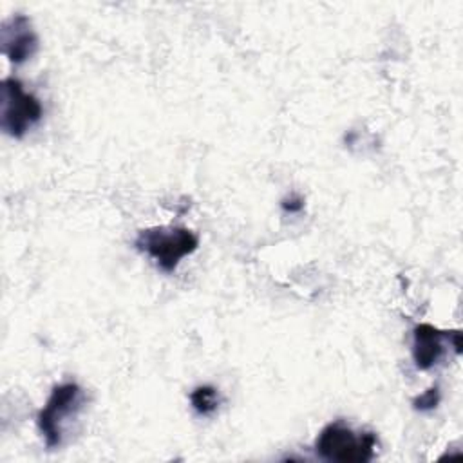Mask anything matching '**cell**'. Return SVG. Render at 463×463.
<instances>
[{
  "instance_id": "obj_1",
  "label": "cell",
  "mask_w": 463,
  "mask_h": 463,
  "mask_svg": "<svg viewBox=\"0 0 463 463\" xmlns=\"http://www.w3.org/2000/svg\"><path fill=\"white\" fill-rule=\"evenodd\" d=\"M378 439L371 430L356 432L342 420H335L322 427L315 438V454L326 461L336 463H365L374 458Z\"/></svg>"
},
{
  "instance_id": "obj_2",
  "label": "cell",
  "mask_w": 463,
  "mask_h": 463,
  "mask_svg": "<svg viewBox=\"0 0 463 463\" xmlns=\"http://www.w3.org/2000/svg\"><path fill=\"white\" fill-rule=\"evenodd\" d=\"M134 246L137 251L148 255L161 271L172 273L181 259L197 250L199 239L184 226H152L137 232Z\"/></svg>"
},
{
  "instance_id": "obj_3",
  "label": "cell",
  "mask_w": 463,
  "mask_h": 463,
  "mask_svg": "<svg viewBox=\"0 0 463 463\" xmlns=\"http://www.w3.org/2000/svg\"><path fill=\"white\" fill-rule=\"evenodd\" d=\"M85 403V392L76 382H63L52 387L47 402L36 414L38 430L47 449H58L63 443L65 429Z\"/></svg>"
},
{
  "instance_id": "obj_4",
  "label": "cell",
  "mask_w": 463,
  "mask_h": 463,
  "mask_svg": "<svg viewBox=\"0 0 463 463\" xmlns=\"http://www.w3.org/2000/svg\"><path fill=\"white\" fill-rule=\"evenodd\" d=\"M0 98V127L14 139H22L43 116L40 99L33 92H27L18 78L9 76L2 80Z\"/></svg>"
},
{
  "instance_id": "obj_5",
  "label": "cell",
  "mask_w": 463,
  "mask_h": 463,
  "mask_svg": "<svg viewBox=\"0 0 463 463\" xmlns=\"http://www.w3.org/2000/svg\"><path fill=\"white\" fill-rule=\"evenodd\" d=\"M447 344L454 347L456 353H461L459 331H441L432 324L421 322L412 329V362L418 371H429L441 362L447 353Z\"/></svg>"
},
{
  "instance_id": "obj_6",
  "label": "cell",
  "mask_w": 463,
  "mask_h": 463,
  "mask_svg": "<svg viewBox=\"0 0 463 463\" xmlns=\"http://www.w3.org/2000/svg\"><path fill=\"white\" fill-rule=\"evenodd\" d=\"M0 43L5 58L14 65H22L36 54L40 42L31 20L25 14H13L0 27Z\"/></svg>"
},
{
  "instance_id": "obj_7",
  "label": "cell",
  "mask_w": 463,
  "mask_h": 463,
  "mask_svg": "<svg viewBox=\"0 0 463 463\" xmlns=\"http://www.w3.org/2000/svg\"><path fill=\"white\" fill-rule=\"evenodd\" d=\"M190 405L195 411V414H199V416H204V418L213 416L221 405L219 391L210 383L197 385L190 392Z\"/></svg>"
},
{
  "instance_id": "obj_8",
  "label": "cell",
  "mask_w": 463,
  "mask_h": 463,
  "mask_svg": "<svg viewBox=\"0 0 463 463\" xmlns=\"http://www.w3.org/2000/svg\"><path fill=\"white\" fill-rule=\"evenodd\" d=\"M441 402V392L438 385H430L427 391L412 398V409L418 412H429L434 411Z\"/></svg>"
},
{
  "instance_id": "obj_9",
  "label": "cell",
  "mask_w": 463,
  "mask_h": 463,
  "mask_svg": "<svg viewBox=\"0 0 463 463\" xmlns=\"http://www.w3.org/2000/svg\"><path fill=\"white\" fill-rule=\"evenodd\" d=\"M304 197L302 195H298V194H289V195H286L282 201H280V208L286 212V213H289V215H293V213H300L302 210H304Z\"/></svg>"
}]
</instances>
